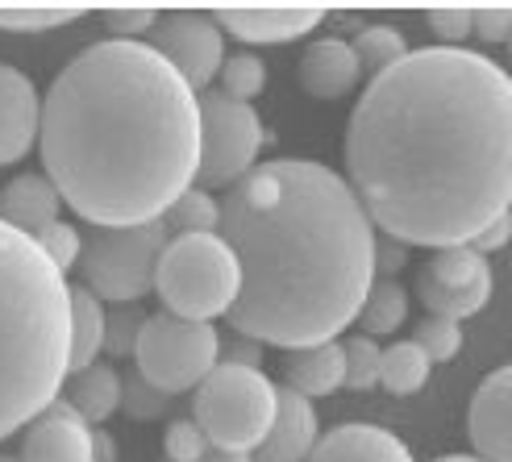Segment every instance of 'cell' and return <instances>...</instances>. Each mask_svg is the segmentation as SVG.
Segmentation results:
<instances>
[{"label": "cell", "mask_w": 512, "mask_h": 462, "mask_svg": "<svg viewBox=\"0 0 512 462\" xmlns=\"http://www.w3.org/2000/svg\"><path fill=\"white\" fill-rule=\"evenodd\" d=\"M346 171L383 238L471 242L512 213V75L467 46L408 50L358 96Z\"/></svg>", "instance_id": "6da1fadb"}, {"label": "cell", "mask_w": 512, "mask_h": 462, "mask_svg": "<svg viewBox=\"0 0 512 462\" xmlns=\"http://www.w3.org/2000/svg\"><path fill=\"white\" fill-rule=\"evenodd\" d=\"M42 163L88 225H150L196 188L200 96L150 42L80 50L42 96Z\"/></svg>", "instance_id": "7a4b0ae2"}, {"label": "cell", "mask_w": 512, "mask_h": 462, "mask_svg": "<svg viewBox=\"0 0 512 462\" xmlns=\"http://www.w3.org/2000/svg\"><path fill=\"white\" fill-rule=\"evenodd\" d=\"M217 234L242 263L229 329L304 350L338 342L375 284L379 229L350 179L317 159H271L221 200Z\"/></svg>", "instance_id": "3957f363"}, {"label": "cell", "mask_w": 512, "mask_h": 462, "mask_svg": "<svg viewBox=\"0 0 512 462\" xmlns=\"http://www.w3.org/2000/svg\"><path fill=\"white\" fill-rule=\"evenodd\" d=\"M71 375V284L42 246L0 221V442L63 396Z\"/></svg>", "instance_id": "277c9868"}, {"label": "cell", "mask_w": 512, "mask_h": 462, "mask_svg": "<svg viewBox=\"0 0 512 462\" xmlns=\"http://www.w3.org/2000/svg\"><path fill=\"white\" fill-rule=\"evenodd\" d=\"M155 296L167 304L163 313L184 321L213 325V317H229L242 296V263L234 246L221 234L171 238L159 254Z\"/></svg>", "instance_id": "5b68a950"}, {"label": "cell", "mask_w": 512, "mask_h": 462, "mask_svg": "<svg viewBox=\"0 0 512 462\" xmlns=\"http://www.w3.org/2000/svg\"><path fill=\"white\" fill-rule=\"evenodd\" d=\"M279 383L263 367L217 363L192 396V421L204 429L213 450L254 454L275 425Z\"/></svg>", "instance_id": "8992f818"}, {"label": "cell", "mask_w": 512, "mask_h": 462, "mask_svg": "<svg viewBox=\"0 0 512 462\" xmlns=\"http://www.w3.org/2000/svg\"><path fill=\"white\" fill-rule=\"evenodd\" d=\"M171 242L163 221L150 225H92L84 234L80 271L84 288L100 296L105 304H138L142 296L155 292L159 254Z\"/></svg>", "instance_id": "52a82bcc"}, {"label": "cell", "mask_w": 512, "mask_h": 462, "mask_svg": "<svg viewBox=\"0 0 512 462\" xmlns=\"http://www.w3.org/2000/svg\"><path fill=\"white\" fill-rule=\"evenodd\" d=\"M221 363V333L204 321H184L171 313L146 317L134 350V371L163 392H196L200 379Z\"/></svg>", "instance_id": "ba28073f"}, {"label": "cell", "mask_w": 512, "mask_h": 462, "mask_svg": "<svg viewBox=\"0 0 512 462\" xmlns=\"http://www.w3.org/2000/svg\"><path fill=\"white\" fill-rule=\"evenodd\" d=\"M200 125H204V146H200V171L196 188H234L242 175L259 167V154L267 146V125L254 113V105L229 100L221 92L200 96Z\"/></svg>", "instance_id": "9c48e42d"}, {"label": "cell", "mask_w": 512, "mask_h": 462, "mask_svg": "<svg viewBox=\"0 0 512 462\" xmlns=\"http://www.w3.org/2000/svg\"><path fill=\"white\" fill-rule=\"evenodd\" d=\"M492 288H496L492 263L467 242L433 250V259L417 275V296L425 304V313L458 321V325L483 313V304L492 300Z\"/></svg>", "instance_id": "30bf717a"}, {"label": "cell", "mask_w": 512, "mask_h": 462, "mask_svg": "<svg viewBox=\"0 0 512 462\" xmlns=\"http://www.w3.org/2000/svg\"><path fill=\"white\" fill-rule=\"evenodd\" d=\"M146 38L184 75L196 96L200 88H209L217 80V71L225 63V30L209 9H163Z\"/></svg>", "instance_id": "8fae6325"}, {"label": "cell", "mask_w": 512, "mask_h": 462, "mask_svg": "<svg viewBox=\"0 0 512 462\" xmlns=\"http://www.w3.org/2000/svg\"><path fill=\"white\" fill-rule=\"evenodd\" d=\"M225 34L250 46H279L296 42L329 17L321 5H229L213 13Z\"/></svg>", "instance_id": "7c38bea8"}, {"label": "cell", "mask_w": 512, "mask_h": 462, "mask_svg": "<svg viewBox=\"0 0 512 462\" xmlns=\"http://www.w3.org/2000/svg\"><path fill=\"white\" fill-rule=\"evenodd\" d=\"M42 134V92L21 67L0 63V167L21 163Z\"/></svg>", "instance_id": "4fadbf2b"}, {"label": "cell", "mask_w": 512, "mask_h": 462, "mask_svg": "<svg viewBox=\"0 0 512 462\" xmlns=\"http://www.w3.org/2000/svg\"><path fill=\"white\" fill-rule=\"evenodd\" d=\"M21 462H96L92 425L67 400H55L21 433Z\"/></svg>", "instance_id": "5bb4252c"}, {"label": "cell", "mask_w": 512, "mask_h": 462, "mask_svg": "<svg viewBox=\"0 0 512 462\" xmlns=\"http://www.w3.org/2000/svg\"><path fill=\"white\" fill-rule=\"evenodd\" d=\"M467 429L483 462H512V363L492 371L475 388Z\"/></svg>", "instance_id": "9a60e30c"}, {"label": "cell", "mask_w": 512, "mask_h": 462, "mask_svg": "<svg viewBox=\"0 0 512 462\" xmlns=\"http://www.w3.org/2000/svg\"><path fill=\"white\" fill-rule=\"evenodd\" d=\"M321 442L317 408L309 396H300L292 388H279V413L267 433V442L254 450V462H309V454Z\"/></svg>", "instance_id": "2e32d148"}, {"label": "cell", "mask_w": 512, "mask_h": 462, "mask_svg": "<svg viewBox=\"0 0 512 462\" xmlns=\"http://www.w3.org/2000/svg\"><path fill=\"white\" fill-rule=\"evenodd\" d=\"M300 88L313 100H342L358 88L363 80V67H358L354 50L346 38H317L309 42V50L300 55Z\"/></svg>", "instance_id": "e0dca14e"}, {"label": "cell", "mask_w": 512, "mask_h": 462, "mask_svg": "<svg viewBox=\"0 0 512 462\" xmlns=\"http://www.w3.org/2000/svg\"><path fill=\"white\" fill-rule=\"evenodd\" d=\"M309 462H417V458L392 429L350 421V425L321 433Z\"/></svg>", "instance_id": "ac0fdd59"}, {"label": "cell", "mask_w": 512, "mask_h": 462, "mask_svg": "<svg viewBox=\"0 0 512 462\" xmlns=\"http://www.w3.org/2000/svg\"><path fill=\"white\" fill-rule=\"evenodd\" d=\"M59 217H63V196L50 184V175H34V171L17 175V179H9V188L0 192V221H9L13 229H21V234H30V238Z\"/></svg>", "instance_id": "d6986e66"}, {"label": "cell", "mask_w": 512, "mask_h": 462, "mask_svg": "<svg viewBox=\"0 0 512 462\" xmlns=\"http://www.w3.org/2000/svg\"><path fill=\"white\" fill-rule=\"evenodd\" d=\"M284 388L300 396H334L346 388V358L342 342H321V346H304L284 354Z\"/></svg>", "instance_id": "ffe728a7"}, {"label": "cell", "mask_w": 512, "mask_h": 462, "mask_svg": "<svg viewBox=\"0 0 512 462\" xmlns=\"http://www.w3.org/2000/svg\"><path fill=\"white\" fill-rule=\"evenodd\" d=\"M59 400H67L88 425H100L121 408V375L109 363H92L84 371H71Z\"/></svg>", "instance_id": "44dd1931"}, {"label": "cell", "mask_w": 512, "mask_h": 462, "mask_svg": "<svg viewBox=\"0 0 512 462\" xmlns=\"http://www.w3.org/2000/svg\"><path fill=\"white\" fill-rule=\"evenodd\" d=\"M105 300L92 296L84 284H71V371L100 363L105 350Z\"/></svg>", "instance_id": "7402d4cb"}, {"label": "cell", "mask_w": 512, "mask_h": 462, "mask_svg": "<svg viewBox=\"0 0 512 462\" xmlns=\"http://www.w3.org/2000/svg\"><path fill=\"white\" fill-rule=\"evenodd\" d=\"M408 317V292L400 288V279H375L363 308H358V325L367 338H392L400 333Z\"/></svg>", "instance_id": "603a6c76"}, {"label": "cell", "mask_w": 512, "mask_h": 462, "mask_svg": "<svg viewBox=\"0 0 512 462\" xmlns=\"http://www.w3.org/2000/svg\"><path fill=\"white\" fill-rule=\"evenodd\" d=\"M433 363L429 354L408 338V342H392L388 350H383V367H379V383L388 388L392 396H413L425 388Z\"/></svg>", "instance_id": "cb8c5ba5"}, {"label": "cell", "mask_w": 512, "mask_h": 462, "mask_svg": "<svg viewBox=\"0 0 512 462\" xmlns=\"http://www.w3.org/2000/svg\"><path fill=\"white\" fill-rule=\"evenodd\" d=\"M163 225H167L171 238H184V234H217V229H221V200H213V192H204V188H188V192L163 213Z\"/></svg>", "instance_id": "d4e9b609"}, {"label": "cell", "mask_w": 512, "mask_h": 462, "mask_svg": "<svg viewBox=\"0 0 512 462\" xmlns=\"http://www.w3.org/2000/svg\"><path fill=\"white\" fill-rule=\"evenodd\" d=\"M350 50H354L358 67L371 71V80H375V75H383L408 55V42L400 30H392V25H363V30L350 38Z\"/></svg>", "instance_id": "484cf974"}, {"label": "cell", "mask_w": 512, "mask_h": 462, "mask_svg": "<svg viewBox=\"0 0 512 462\" xmlns=\"http://www.w3.org/2000/svg\"><path fill=\"white\" fill-rule=\"evenodd\" d=\"M84 5H0V30L9 34H46L59 25L80 21Z\"/></svg>", "instance_id": "4316f807"}, {"label": "cell", "mask_w": 512, "mask_h": 462, "mask_svg": "<svg viewBox=\"0 0 512 462\" xmlns=\"http://www.w3.org/2000/svg\"><path fill=\"white\" fill-rule=\"evenodd\" d=\"M217 84H221V96L250 105V100L267 88V63L259 55H246V50L242 55H225V63L217 71Z\"/></svg>", "instance_id": "83f0119b"}, {"label": "cell", "mask_w": 512, "mask_h": 462, "mask_svg": "<svg viewBox=\"0 0 512 462\" xmlns=\"http://www.w3.org/2000/svg\"><path fill=\"white\" fill-rule=\"evenodd\" d=\"M171 392L155 388L150 379H142L138 371L130 375H121V413L130 417V421H159L171 413Z\"/></svg>", "instance_id": "f1b7e54d"}, {"label": "cell", "mask_w": 512, "mask_h": 462, "mask_svg": "<svg viewBox=\"0 0 512 462\" xmlns=\"http://www.w3.org/2000/svg\"><path fill=\"white\" fill-rule=\"evenodd\" d=\"M342 358H346V388L350 392H371L379 383V367H383V346L367 333H354L342 342Z\"/></svg>", "instance_id": "f546056e"}, {"label": "cell", "mask_w": 512, "mask_h": 462, "mask_svg": "<svg viewBox=\"0 0 512 462\" xmlns=\"http://www.w3.org/2000/svg\"><path fill=\"white\" fill-rule=\"evenodd\" d=\"M146 313L138 304H109L105 308V354L113 358H134L138 338H142Z\"/></svg>", "instance_id": "4dcf8cb0"}, {"label": "cell", "mask_w": 512, "mask_h": 462, "mask_svg": "<svg viewBox=\"0 0 512 462\" xmlns=\"http://www.w3.org/2000/svg\"><path fill=\"white\" fill-rule=\"evenodd\" d=\"M34 242L42 246V254H46V259L50 263H55L63 275L71 271V267H80V254H84V234H80V229H75L71 221H50L46 229H38V234H34Z\"/></svg>", "instance_id": "1f68e13d"}, {"label": "cell", "mask_w": 512, "mask_h": 462, "mask_svg": "<svg viewBox=\"0 0 512 462\" xmlns=\"http://www.w3.org/2000/svg\"><path fill=\"white\" fill-rule=\"evenodd\" d=\"M413 342L429 354V363H446L463 350V325L458 321H446V317H425L413 333Z\"/></svg>", "instance_id": "d6a6232c"}, {"label": "cell", "mask_w": 512, "mask_h": 462, "mask_svg": "<svg viewBox=\"0 0 512 462\" xmlns=\"http://www.w3.org/2000/svg\"><path fill=\"white\" fill-rule=\"evenodd\" d=\"M159 13L163 9H150V5H109V9H100V17H105L109 34L117 42H142V34L155 30Z\"/></svg>", "instance_id": "836d02e7"}, {"label": "cell", "mask_w": 512, "mask_h": 462, "mask_svg": "<svg viewBox=\"0 0 512 462\" xmlns=\"http://www.w3.org/2000/svg\"><path fill=\"white\" fill-rule=\"evenodd\" d=\"M209 450H213L209 438H204V429H200L192 417L171 421L167 433H163V454H167V462H200Z\"/></svg>", "instance_id": "e575fe53"}, {"label": "cell", "mask_w": 512, "mask_h": 462, "mask_svg": "<svg viewBox=\"0 0 512 462\" xmlns=\"http://www.w3.org/2000/svg\"><path fill=\"white\" fill-rule=\"evenodd\" d=\"M425 17L433 25V34L446 38V46H458V42H467V34H475V9L471 5H438Z\"/></svg>", "instance_id": "d590c367"}, {"label": "cell", "mask_w": 512, "mask_h": 462, "mask_svg": "<svg viewBox=\"0 0 512 462\" xmlns=\"http://www.w3.org/2000/svg\"><path fill=\"white\" fill-rule=\"evenodd\" d=\"M508 34H512V5H479L475 9V38L508 42Z\"/></svg>", "instance_id": "8d00e7d4"}, {"label": "cell", "mask_w": 512, "mask_h": 462, "mask_svg": "<svg viewBox=\"0 0 512 462\" xmlns=\"http://www.w3.org/2000/svg\"><path fill=\"white\" fill-rule=\"evenodd\" d=\"M221 363L259 367V363H263V342L246 338V333H229V338H221Z\"/></svg>", "instance_id": "74e56055"}, {"label": "cell", "mask_w": 512, "mask_h": 462, "mask_svg": "<svg viewBox=\"0 0 512 462\" xmlns=\"http://www.w3.org/2000/svg\"><path fill=\"white\" fill-rule=\"evenodd\" d=\"M408 263V246L396 238H375V279H396Z\"/></svg>", "instance_id": "f35d334b"}, {"label": "cell", "mask_w": 512, "mask_h": 462, "mask_svg": "<svg viewBox=\"0 0 512 462\" xmlns=\"http://www.w3.org/2000/svg\"><path fill=\"white\" fill-rule=\"evenodd\" d=\"M508 238H512V213H500V217H496L492 225H483V229H479V234H475V238H471L467 246H471V250H479L483 259H488L492 250L508 246Z\"/></svg>", "instance_id": "ab89813d"}, {"label": "cell", "mask_w": 512, "mask_h": 462, "mask_svg": "<svg viewBox=\"0 0 512 462\" xmlns=\"http://www.w3.org/2000/svg\"><path fill=\"white\" fill-rule=\"evenodd\" d=\"M92 458L96 462H117V442H113L109 429H96L92 425Z\"/></svg>", "instance_id": "60d3db41"}, {"label": "cell", "mask_w": 512, "mask_h": 462, "mask_svg": "<svg viewBox=\"0 0 512 462\" xmlns=\"http://www.w3.org/2000/svg\"><path fill=\"white\" fill-rule=\"evenodd\" d=\"M200 462H254L250 454H229V450H209Z\"/></svg>", "instance_id": "b9f144b4"}, {"label": "cell", "mask_w": 512, "mask_h": 462, "mask_svg": "<svg viewBox=\"0 0 512 462\" xmlns=\"http://www.w3.org/2000/svg\"><path fill=\"white\" fill-rule=\"evenodd\" d=\"M433 462H483L479 454H442V458H433Z\"/></svg>", "instance_id": "7bdbcfd3"}, {"label": "cell", "mask_w": 512, "mask_h": 462, "mask_svg": "<svg viewBox=\"0 0 512 462\" xmlns=\"http://www.w3.org/2000/svg\"><path fill=\"white\" fill-rule=\"evenodd\" d=\"M0 462H21V458H13V454H0Z\"/></svg>", "instance_id": "ee69618b"}, {"label": "cell", "mask_w": 512, "mask_h": 462, "mask_svg": "<svg viewBox=\"0 0 512 462\" xmlns=\"http://www.w3.org/2000/svg\"><path fill=\"white\" fill-rule=\"evenodd\" d=\"M508 50H512V34H508Z\"/></svg>", "instance_id": "f6af8a7d"}]
</instances>
